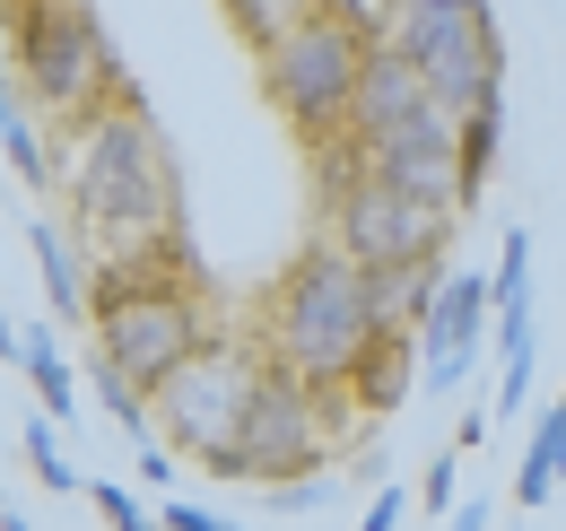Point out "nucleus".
<instances>
[{
    "mask_svg": "<svg viewBox=\"0 0 566 531\" xmlns=\"http://www.w3.org/2000/svg\"><path fill=\"white\" fill-rule=\"evenodd\" d=\"M375 332H384L375 279H357L332 244H305L280 270V296H271V323H262V366L296 375L305 393H340Z\"/></svg>",
    "mask_w": 566,
    "mask_h": 531,
    "instance_id": "7ed1b4c3",
    "label": "nucleus"
},
{
    "mask_svg": "<svg viewBox=\"0 0 566 531\" xmlns=\"http://www.w3.org/2000/svg\"><path fill=\"white\" fill-rule=\"evenodd\" d=\"M401 514H410V488H401V479H384V488L366 497V514H357V531H401Z\"/></svg>",
    "mask_w": 566,
    "mask_h": 531,
    "instance_id": "5701e85b",
    "label": "nucleus"
},
{
    "mask_svg": "<svg viewBox=\"0 0 566 531\" xmlns=\"http://www.w3.org/2000/svg\"><path fill=\"white\" fill-rule=\"evenodd\" d=\"M410 384H419V340L384 323V332L366 340V357L349 366L340 400H349V418H357V427H375V418H392V409L410 400Z\"/></svg>",
    "mask_w": 566,
    "mask_h": 531,
    "instance_id": "f8f14e48",
    "label": "nucleus"
},
{
    "mask_svg": "<svg viewBox=\"0 0 566 531\" xmlns=\"http://www.w3.org/2000/svg\"><path fill=\"white\" fill-rule=\"evenodd\" d=\"M62 244L87 279H132V270H192L184 244V175L148 123L140 96L96 114L62 157Z\"/></svg>",
    "mask_w": 566,
    "mask_h": 531,
    "instance_id": "f257e3e1",
    "label": "nucleus"
},
{
    "mask_svg": "<svg viewBox=\"0 0 566 531\" xmlns=\"http://www.w3.org/2000/svg\"><path fill=\"white\" fill-rule=\"evenodd\" d=\"M296 18H305V0H235L227 9V35H244L253 62H262V53H280L287 35H296Z\"/></svg>",
    "mask_w": 566,
    "mask_h": 531,
    "instance_id": "dca6fc26",
    "label": "nucleus"
},
{
    "mask_svg": "<svg viewBox=\"0 0 566 531\" xmlns=\"http://www.w3.org/2000/svg\"><path fill=\"white\" fill-rule=\"evenodd\" d=\"M496 148H505V105H480V114H462V139H453V157H462V184H471V200H480V184H489Z\"/></svg>",
    "mask_w": 566,
    "mask_h": 531,
    "instance_id": "f3484780",
    "label": "nucleus"
},
{
    "mask_svg": "<svg viewBox=\"0 0 566 531\" xmlns=\"http://www.w3.org/2000/svg\"><path fill=\"white\" fill-rule=\"evenodd\" d=\"M0 357H18V323L9 314H0Z\"/></svg>",
    "mask_w": 566,
    "mask_h": 531,
    "instance_id": "c756f323",
    "label": "nucleus"
},
{
    "mask_svg": "<svg viewBox=\"0 0 566 531\" xmlns=\"http://www.w3.org/2000/svg\"><path fill=\"white\" fill-rule=\"evenodd\" d=\"M444 244H453V218L427 209V200H410V192H392V184H375V175L332 200V253H340L357 279L427 270V262H444Z\"/></svg>",
    "mask_w": 566,
    "mask_h": 531,
    "instance_id": "1a4fd4ad",
    "label": "nucleus"
},
{
    "mask_svg": "<svg viewBox=\"0 0 566 531\" xmlns=\"http://www.w3.org/2000/svg\"><path fill=\"white\" fill-rule=\"evenodd\" d=\"M340 454V427H332V409L323 393H305L296 375L280 366H262L253 375V400H244V427H235V454H227V488H287V479H314V470H332Z\"/></svg>",
    "mask_w": 566,
    "mask_h": 531,
    "instance_id": "6e6552de",
    "label": "nucleus"
},
{
    "mask_svg": "<svg viewBox=\"0 0 566 531\" xmlns=\"http://www.w3.org/2000/svg\"><path fill=\"white\" fill-rule=\"evenodd\" d=\"M419 105H427L419 70L401 62L392 44H375V53H366V70H357V96H349V139H357V148H384V139L401 132Z\"/></svg>",
    "mask_w": 566,
    "mask_h": 531,
    "instance_id": "9b49d317",
    "label": "nucleus"
},
{
    "mask_svg": "<svg viewBox=\"0 0 566 531\" xmlns=\"http://www.w3.org/2000/svg\"><path fill=\"white\" fill-rule=\"evenodd\" d=\"M444 531H489V506H480V497H462V506L444 514Z\"/></svg>",
    "mask_w": 566,
    "mask_h": 531,
    "instance_id": "a878e982",
    "label": "nucleus"
},
{
    "mask_svg": "<svg viewBox=\"0 0 566 531\" xmlns=\"http://www.w3.org/2000/svg\"><path fill=\"white\" fill-rule=\"evenodd\" d=\"M227 531H244V523H227Z\"/></svg>",
    "mask_w": 566,
    "mask_h": 531,
    "instance_id": "7c9ffc66",
    "label": "nucleus"
},
{
    "mask_svg": "<svg viewBox=\"0 0 566 531\" xmlns=\"http://www.w3.org/2000/svg\"><path fill=\"white\" fill-rule=\"evenodd\" d=\"M0 62H9V87H18V114L27 123H53L62 139H78L96 114H114L132 96L123 79V53L105 35L96 9H71V0H27V9H0Z\"/></svg>",
    "mask_w": 566,
    "mask_h": 531,
    "instance_id": "f03ea898",
    "label": "nucleus"
},
{
    "mask_svg": "<svg viewBox=\"0 0 566 531\" xmlns=\"http://www.w3.org/2000/svg\"><path fill=\"white\" fill-rule=\"evenodd\" d=\"M332 497H340V479H332V470H314V479H287V488H262L253 506H262V514H323Z\"/></svg>",
    "mask_w": 566,
    "mask_h": 531,
    "instance_id": "aec40b11",
    "label": "nucleus"
},
{
    "mask_svg": "<svg viewBox=\"0 0 566 531\" xmlns=\"http://www.w3.org/2000/svg\"><path fill=\"white\" fill-rule=\"evenodd\" d=\"M18 445H27V470L44 479V497H78V470H71V454H62V436H53L44 418H27V436H18Z\"/></svg>",
    "mask_w": 566,
    "mask_h": 531,
    "instance_id": "a211bd4d",
    "label": "nucleus"
},
{
    "mask_svg": "<svg viewBox=\"0 0 566 531\" xmlns=\"http://www.w3.org/2000/svg\"><path fill=\"white\" fill-rule=\"evenodd\" d=\"M87 332H96V366L148 400L201 357L210 314L192 270H132V279H87Z\"/></svg>",
    "mask_w": 566,
    "mask_h": 531,
    "instance_id": "39448f33",
    "label": "nucleus"
},
{
    "mask_svg": "<svg viewBox=\"0 0 566 531\" xmlns=\"http://www.w3.org/2000/svg\"><path fill=\"white\" fill-rule=\"evenodd\" d=\"M87 384H96V400H105V418H114V427H123L132 445H148V400H140V393H123V384H114L105 366H87Z\"/></svg>",
    "mask_w": 566,
    "mask_h": 531,
    "instance_id": "412c9836",
    "label": "nucleus"
},
{
    "mask_svg": "<svg viewBox=\"0 0 566 531\" xmlns=\"http://www.w3.org/2000/svg\"><path fill=\"white\" fill-rule=\"evenodd\" d=\"M0 531H35V523H27V506H0Z\"/></svg>",
    "mask_w": 566,
    "mask_h": 531,
    "instance_id": "c85d7f7f",
    "label": "nucleus"
},
{
    "mask_svg": "<svg viewBox=\"0 0 566 531\" xmlns=\"http://www.w3.org/2000/svg\"><path fill=\"white\" fill-rule=\"evenodd\" d=\"M0 123H18V87H9V62H0Z\"/></svg>",
    "mask_w": 566,
    "mask_h": 531,
    "instance_id": "cd10ccee",
    "label": "nucleus"
},
{
    "mask_svg": "<svg viewBox=\"0 0 566 531\" xmlns=\"http://www.w3.org/2000/svg\"><path fill=\"white\" fill-rule=\"evenodd\" d=\"M419 384L427 393H462L471 366L489 357V270H444L436 305L419 314Z\"/></svg>",
    "mask_w": 566,
    "mask_h": 531,
    "instance_id": "9d476101",
    "label": "nucleus"
},
{
    "mask_svg": "<svg viewBox=\"0 0 566 531\" xmlns=\"http://www.w3.org/2000/svg\"><path fill=\"white\" fill-rule=\"evenodd\" d=\"M140 479L148 488H175V454H166V445H140Z\"/></svg>",
    "mask_w": 566,
    "mask_h": 531,
    "instance_id": "393cba45",
    "label": "nucleus"
},
{
    "mask_svg": "<svg viewBox=\"0 0 566 531\" xmlns=\"http://www.w3.org/2000/svg\"><path fill=\"white\" fill-rule=\"evenodd\" d=\"M384 44L419 70L427 105H444V114L505 105V18L480 0H401Z\"/></svg>",
    "mask_w": 566,
    "mask_h": 531,
    "instance_id": "423d86ee",
    "label": "nucleus"
},
{
    "mask_svg": "<svg viewBox=\"0 0 566 531\" xmlns=\"http://www.w3.org/2000/svg\"><path fill=\"white\" fill-rule=\"evenodd\" d=\"M453 497H462V454H436L419 479V506H436V514H453Z\"/></svg>",
    "mask_w": 566,
    "mask_h": 531,
    "instance_id": "4be33fe9",
    "label": "nucleus"
},
{
    "mask_svg": "<svg viewBox=\"0 0 566 531\" xmlns=\"http://www.w3.org/2000/svg\"><path fill=\"white\" fill-rule=\"evenodd\" d=\"M78 488H87V506L105 514V531H157V514H148L123 479H78Z\"/></svg>",
    "mask_w": 566,
    "mask_h": 531,
    "instance_id": "6ab92c4d",
    "label": "nucleus"
},
{
    "mask_svg": "<svg viewBox=\"0 0 566 531\" xmlns=\"http://www.w3.org/2000/svg\"><path fill=\"white\" fill-rule=\"evenodd\" d=\"M157 531H227V514L192 506V497H166V506H157Z\"/></svg>",
    "mask_w": 566,
    "mask_h": 531,
    "instance_id": "b1692460",
    "label": "nucleus"
},
{
    "mask_svg": "<svg viewBox=\"0 0 566 531\" xmlns=\"http://www.w3.org/2000/svg\"><path fill=\"white\" fill-rule=\"evenodd\" d=\"M558 488H566V393L541 409V427H532V445L514 462V506H549Z\"/></svg>",
    "mask_w": 566,
    "mask_h": 531,
    "instance_id": "2eb2a0df",
    "label": "nucleus"
},
{
    "mask_svg": "<svg viewBox=\"0 0 566 531\" xmlns=\"http://www.w3.org/2000/svg\"><path fill=\"white\" fill-rule=\"evenodd\" d=\"M480 436H489V409H471V418H462V436H453L444 454H480Z\"/></svg>",
    "mask_w": 566,
    "mask_h": 531,
    "instance_id": "bb28decb",
    "label": "nucleus"
},
{
    "mask_svg": "<svg viewBox=\"0 0 566 531\" xmlns=\"http://www.w3.org/2000/svg\"><path fill=\"white\" fill-rule=\"evenodd\" d=\"M384 27H392V9H375V0H305L296 35H287L280 53H262V96H271V114L296 132V148L349 139L357 70L384 44Z\"/></svg>",
    "mask_w": 566,
    "mask_h": 531,
    "instance_id": "20e7f679",
    "label": "nucleus"
},
{
    "mask_svg": "<svg viewBox=\"0 0 566 531\" xmlns=\"http://www.w3.org/2000/svg\"><path fill=\"white\" fill-rule=\"evenodd\" d=\"M27 244H35V279H44V314L53 323H87V270L71 262V244H62V227L44 209L27 218Z\"/></svg>",
    "mask_w": 566,
    "mask_h": 531,
    "instance_id": "4468645a",
    "label": "nucleus"
},
{
    "mask_svg": "<svg viewBox=\"0 0 566 531\" xmlns=\"http://www.w3.org/2000/svg\"><path fill=\"white\" fill-rule=\"evenodd\" d=\"M253 375H262V348L253 340H201V357L148 393V445L184 454L218 479L227 454H235V427H244V400H253Z\"/></svg>",
    "mask_w": 566,
    "mask_h": 531,
    "instance_id": "0eeeda50",
    "label": "nucleus"
},
{
    "mask_svg": "<svg viewBox=\"0 0 566 531\" xmlns=\"http://www.w3.org/2000/svg\"><path fill=\"white\" fill-rule=\"evenodd\" d=\"M18 366H27V384H35V418L44 427H71V418H87L78 409V375H71V357H62V340H53V323H27L18 332Z\"/></svg>",
    "mask_w": 566,
    "mask_h": 531,
    "instance_id": "ddd939ff",
    "label": "nucleus"
}]
</instances>
